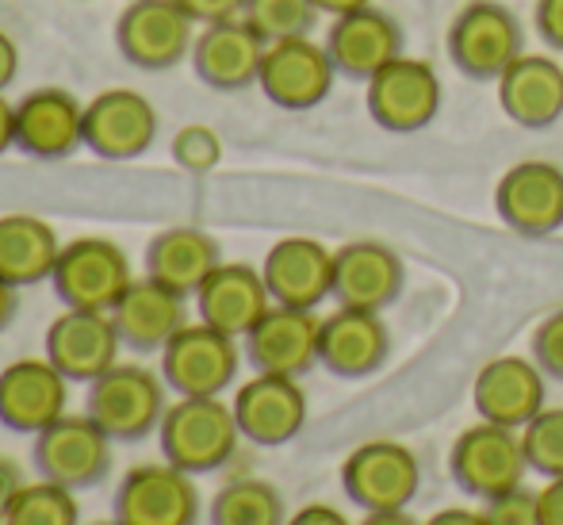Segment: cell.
I'll return each instance as SVG.
<instances>
[{"mask_svg": "<svg viewBox=\"0 0 563 525\" xmlns=\"http://www.w3.org/2000/svg\"><path fill=\"white\" fill-rule=\"evenodd\" d=\"M4 525H81L77 491L58 488L51 480H35L20 491Z\"/></svg>", "mask_w": 563, "mask_h": 525, "instance_id": "1f68e13d", "label": "cell"}, {"mask_svg": "<svg viewBox=\"0 0 563 525\" xmlns=\"http://www.w3.org/2000/svg\"><path fill=\"white\" fill-rule=\"evenodd\" d=\"M449 58L472 81H498L526 54L521 20L498 0H467L449 23Z\"/></svg>", "mask_w": 563, "mask_h": 525, "instance_id": "3957f363", "label": "cell"}, {"mask_svg": "<svg viewBox=\"0 0 563 525\" xmlns=\"http://www.w3.org/2000/svg\"><path fill=\"white\" fill-rule=\"evenodd\" d=\"M92 525H119L115 518H108V522H92Z\"/></svg>", "mask_w": 563, "mask_h": 525, "instance_id": "681fc988", "label": "cell"}, {"mask_svg": "<svg viewBox=\"0 0 563 525\" xmlns=\"http://www.w3.org/2000/svg\"><path fill=\"white\" fill-rule=\"evenodd\" d=\"M238 441H242V429L223 395H177V403L165 407V418L157 426L162 460L188 475H211L227 468L238 452Z\"/></svg>", "mask_w": 563, "mask_h": 525, "instance_id": "6da1fadb", "label": "cell"}, {"mask_svg": "<svg viewBox=\"0 0 563 525\" xmlns=\"http://www.w3.org/2000/svg\"><path fill=\"white\" fill-rule=\"evenodd\" d=\"M372 0H314L322 15H345V12H356V8H368Z\"/></svg>", "mask_w": 563, "mask_h": 525, "instance_id": "c3c4849f", "label": "cell"}, {"mask_svg": "<svg viewBox=\"0 0 563 525\" xmlns=\"http://www.w3.org/2000/svg\"><path fill=\"white\" fill-rule=\"evenodd\" d=\"M521 449L529 472L544 480L563 475V407H544L529 426H521Z\"/></svg>", "mask_w": 563, "mask_h": 525, "instance_id": "836d02e7", "label": "cell"}, {"mask_svg": "<svg viewBox=\"0 0 563 525\" xmlns=\"http://www.w3.org/2000/svg\"><path fill=\"white\" fill-rule=\"evenodd\" d=\"M15 146V105H8V97L0 92V157Z\"/></svg>", "mask_w": 563, "mask_h": 525, "instance_id": "f6af8a7d", "label": "cell"}, {"mask_svg": "<svg viewBox=\"0 0 563 525\" xmlns=\"http://www.w3.org/2000/svg\"><path fill=\"white\" fill-rule=\"evenodd\" d=\"M200 511L196 475L173 468L169 460L126 468L112 503L119 525H200Z\"/></svg>", "mask_w": 563, "mask_h": 525, "instance_id": "30bf717a", "label": "cell"}, {"mask_svg": "<svg viewBox=\"0 0 563 525\" xmlns=\"http://www.w3.org/2000/svg\"><path fill=\"white\" fill-rule=\"evenodd\" d=\"M196 20L177 0H126L115 23V46L131 66L162 74L177 62L192 58Z\"/></svg>", "mask_w": 563, "mask_h": 525, "instance_id": "52a82bcc", "label": "cell"}, {"mask_svg": "<svg viewBox=\"0 0 563 525\" xmlns=\"http://www.w3.org/2000/svg\"><path fill=\"white\" fill-rule=\"evenodd\" d=\"M157 139V108L134 89H104L85 105V150L104 162H134Z\"/></svg>", "mask_w": 563, "mask_h": 525, "instance_id": "2e32d148", "label": "cell"}, {"mask_svg": "<svg viewBox=\"0 0 563 525\" xmlns=\"http://www.w3.org/2000/svg\"><path fill=\"white\" fill-rule=\"evenodd\" d=\"M495 85L498 105L518 127L544 131L563 116V66L549 54H521Z\"/></svg>", "mask_w": 563, "mask_h": 525, "instance_id": "83f0119b", "label": "cell"}, {"mask_svg": "<svg viewBox=\"0 0 563 525\" xmlns=\"http://www.w3.org/2000/svg\"><path fill=\"white\" fill-rule=\"evenodd\" d=\"M23 488H27V480H23V468L15 464L12 457H4V452H0V522L8 518V511H12V503L20 499Z\"/></svg>", "mask_w": 563, "mask_h": 525, "instance_id": "ab89813d", "label": "cell"}, {"mask_svg": "<svg viewBox=\"0 0 563 525\" xmlns=\"http://www.w3.org/2000/svg\"><path fill=\"white\" fill-rule=\"evenodd\" d=\"M368 116L376 119V127L391 134H415L422 127H430L441 111V81L438 69L422 58L399 54L395 62H387L376 77H368Z\"/></svg>", "mask_w": 563, "mask_h": 525, "instance_id": "8fae6325", "label": "cell"}, {"mask_svg": "<svg viewBox=\"0 0 563 525\" xmlns=\"http://www.w3.org/2000/svg\"><path fill=\"white\" fill-rule=\"evenodd\" d=\"M234 418L242 429V441L261 449H280L296 441L307 426V392L296 376H273V372H253L234 392Z\"/></svg>", "mask_w": 563, "mask_h": 525, "instance_id": "5bb4252c", "label": "cell"}, {"mask_svg": "<svg viewBox=\"0 0 563 525\" xmlns=\"http://www.w3.org/2000/svg\"><path fill=\"white\" fill-rule=\"evenodd\" d=\"M261 276L273 304L314 311L322 299L334 296V253L303 234L280 238L261 261Z\"/></svg>", "mask_w": 563, "mask_h": 525, "instance_id": "44dd1931", "label": "cell"}, {"mask_svg": "<svg viewBox=\"0 0 563 525\" xmlns=\"http://www.w3.org/2000/svg\"><path fill=\"white\" fill-rule=\"evenodd\" d=\"M165 380L146 364L119 361L85 392V415L97 422L115 445H134L157 434L165 418Z\"/></svg>", "mask_w": 563, "mask_h": 525, "instance_id": "7a4b0ae2", "label": "cell"}, {"mask_svg": "<svg viewBox=\"0 0 563 525\" xmlns=\"http://www.w3.org/2000/svg\"><path fill=\"white\" fill-rule=\"evenodd\" d=\"M180 8H185L188 15H192L200 28H208V23H219V20H234V15H242L245 0H177Z\"/></svg>", "mask_w": 563, "mask_h": 525, "instance_id": "f35d334b", "label": "cell"}, {"mask_svg": "<svg viewBox=\"0 0 563 525\" xmlns=\"http://www.w3.org/2000/svg\"><path fill=\"white\" fill-rule=\"evenodd\" d=\"M483 518H487V525H541V499L521 483V488L487 499Z\"/></svg>", "mask_w": 563, "mask_h": 525, "instance_id": "d590c367", "label": "cell"}, {"mask_svg": "<svg viewBox=\"0 0 563 525\" xmlns=\"http://www.w3.org/2000/svg\"><path fill=\"white\" fill-rule=\"evenodd\" d=\"M69 380L46 357H23L0 369V426L12 434H43L66 415Z\"/></svg>", "mask_w": 563, "mask_h": 525, "instance_id": "ac0fdd59", "label": "cell"}, {"mask_svg": "<svg viewBox=\"0 0 563 525\" xmlns=\"http://www.w3.org/2000/svg\"><path fill=\"white\" fill-rule=\"evenodd\" d=\"M54 296L62 307H77V311H115L123 292L134 284L131 261H126L123 245L112 238H74L62 245V258L54 265Z\"/></svg>", "mask_w": 563, "mask_h": 525, "instance_id": "8992f818", "label": "cell"}, {"mask_svg": "<svg viewBox=\"0 0 563 525\" xmlns=\"http://www.w3.org/2000/svg\"><path fill=\"white\" fill-rule=\"evenodd\" d=\"M15 74H20V46L8 31H0V92L15 81Z\"/></svg>", "mask_w": 563, "mask_h": 525, "instance_id": "7bdbcfd3", "label": "cell"}, {"mask_svg": "<svg viewBox=\"0 0 563 525\" xmlns=\"http://www.w3.org/2000/svg\"><path fill=\"white\" fill-rule=\"evenodd\" d=\"M544 380L549 376L537 369L533 357H518V353L495 357V361L483 364L472 384L475 415L483 422H498V426H510V429L529 426L544 411V395H549Z\"/></svg>", "mask_w": 563, "mask_h": 525, "instance_id": "ffe728a7", "label": "cell"}, {"mask_svg": "<svg viewBox=\"0 0 563 525\" xmlns=\"http://www.w3.org/2000/svg\"><path fill=\"white\" fill-rule=\"evenodd\" d=\"M192 299L196 311H200V322L216 326V330L230 333V338H245L273 307L261 269L245 265V261H223L200 284V292Z\"/></svg>", "mask_w": 563, "mask_h": 525, "instance_id": "d4e9b609", "label": "cell"}, {"mask_svg": "<svg viewBox=\"0 0 563 525\" xmlns=\"http://www.w3.org/2000/svg\"><path fill=\"white\" fill-rule=\"evenodd\" d=\"M319 330L322 318L314 311L273 304L265 318L242 338V353L253 364V372L299 380L319 364Z\"/></svg>", "mask_w": 563, "mask_h": 525, "instance_id": "9a60e30c", "label": "cell"}, {"mask_svg": "<svg viewBox=\"0 0 563 525\" xmlns=\"http://www.w3.org/2000/svg\"><path fill=\"white\" fill-rule=\"evenodd\" d=\"M268 43L242 20H219L200 28L192 43V69L208 89L216 92H238L257 85L261 62H265Z\"/></svg>", "mask_w": 563, "mask_h": 525, "instance_id": "7402d4cb", "label": "cell"}, {"mask_svg": "<svg viewBox=\"0 0 563 525\" xmlns=\"http://www.w3.org/2000/svg\"><path fill=\"white\" fill-rule=\"evenodd\" d=\"M15 307H20V288H15V284H8L4 276H0V333L12 326Z\"/></svg>", "mask_w": 563, "mask_h": 525, "instance_id": "bcb514c9", "label": "cell"}, {"mask_svg": "<svg viewBox=\"0 0 563 525\" xmlns=\"http://www.w3.org/2000/svg\"><path fill=\"white\" fill-rule=\"evenodd\" d=\"M62 238L38 215H0V276L15 288H35L51 281L62 258Z\"/></svg>", "mask_w": 563, "mask_h": 525, "instance_id": "f546056e", "label": "cell"}, {"mask_svg": "<svg viewBox=\"0 0 563 525\" xmlns=\"http://www.w3.org/2000/svg\"><path fill=\"white\" fill-rule=\"evenodd\" d=\"M361 525H422V522H415L407 511H372L364 514Z\"/></svg>", "mask_w": 563, "mask_h": 525, "instance_id": "7dc6e473", "label": "cell"}, {"mask_svg": "<svg viewBox=\"0 0 563 525\" xmlns=\"http://www.w3.org/2000/svg\"><path fill=\"white\" fill-rule=\"evenodd\" d=\"M0 525H4V522H0Z\"/></svg>", "mask_w": 563, "mask_h": 525, "instance_id": "f907efd6", "label": "cell"}, {"mask_svg": "<svg viewBox=\"0 0 563 525\" xmlns=\"http://www.w3.org/2000/svg\"><path fill=\"white\" fill-rule=\"evenodd\" d=\"M537 499H541V525H563V475L544 483Z\"/></svg>", "mask_w": 563, "mask_h": 525, "instance_id": "b9f144b4", "label": "cell"}, {"mask_svg": "<svg viewBox=\"0 0 563 525\" xmlns=\"http://www.w3.org/2000/svg\"><path fill=\"white\" fill-rule=\"evenodd\" d=\"M407 284L399 253L384 242H345L334 250V299L338 307H356V311H384L399 299Z\"/></svg>", "mask_w": 563, "mask_h": 525, "instance_id": "603a6c76", "label": "cell"}, {"mask_svg": "<svg viewBox=\"0 0 563 525\" xmlns=\"http://www.w3.org/2000/svg\"><path fill=\"white\" fill-rule=\"evenodd\" d=\"M112 437L89 415H62L35 434L31 464L38 480H51L69 491H92L112 475Z\"/></svg>", "mask_w": 563, "mask_h": 525, "instance_id": "5b68a950", "label": "cell"}, {"mask_svg": "<svg viewBox=\"0 0 563 525\" xmlns=\"http://www.w3.org/2000/svg\"><path fill=\"white\" fill-rule=\"evenodd\" d=\"M119 338L115 322L108 311H77L66 307L51 326H46L43 338V357L69 380V384L89 387L97 376H104L112 364H119Z\"/></svg>", "mask_w": 563, "mask_h": 525, "instance_id": "4fadbf2b", "label": "cell"}, {"mask_svg": "<svg viewBox=\"0 0 563 525\" xmlns=\"http://www.w3.org/2000/svg\"><path fill=\"white\" fill-rule=\"evenodd\" d=\"M338 81V66L330 58L327 43H314L311 35L280 39L268 43L261 62L257 89L284 111H311L330 97Z\"/></svg>", "mask_w": 563, "mask_h": 525, "instance_id": "7c38bea8", "label": "cell"}, {"mask_svg": "<svg viewBox=\"0 0 563 525\" xmlns=\"http://www.w3.org/2000/svg\"><path fill=\"white\" fill-rule=\"evenodd\" d=\"M169 154L185 173L203 177V173H211L219 162H223V139H219V131L208 123H185L177 134H173Z\"/></svg>", "mask_w": 563, "mask_h": 525, "instance_id": "e575fe53", "label": "cell"}, {"mask_svg": "<svg viewBox=\"0 0 563 525\" xmlns=\"http://www.w3.org/2000/svg\"><path fill=\"white\" fill-rule=\"evenodd\" d=\"M85 146V105L69 89H31L15 105V150L38 162H62Z\"/></svg>", "mask_w": 563, "mask_h": 525, "instance_id": "d6986e66", "label": "cell"}, {"mask_svg": "<svg viewBox=\"0 0 563 525\" xmlns=\"http://www.w3.org/2000/svg\"><path fill=\"white\" fill-rule=\"evenodd\" d=\"M188 296L157 284L154 276H142L123 292V299L115 304L112 322L123 338L126 349L134 353H162L169 346V338L188 326Z\"/></svg>", "mask_w": 563, "mask_h": 525, "instance_id": "4316f807", "label": "cell"}, {"mask_svg": "<svg viewBox=\"0 0 563 525\" xmlns=\"http://www.w3.org/2000/svg\"><path fill=\"white\" fill-rule=\"evenodd\" d=\"M162 380L177 395H223L238 380L242 349L238 338L208 322H188L162 349Z\"/></svg>", "mask_w": 563, "mask_h": 525, "instance_id": "9c48e42d", "label": "cell"}, {"mask_svg": "<svg viewBox=\"0 0 563 525\" xmlns=\"http://www.w3.org/2000/svg\"><path fill=\"white\" fill-rule=\"evenodd\" d=\"M422 525H487L483 511H467V506H449V511H438L430 522Z\"/></svg>", "mask_w": 563, "mask_h": 525, "instance_id": "ee69618b", "label": "cell"}, {"mask_svg": "<svg viewBox=\"0 0 563 525\" xmlns=\"http://www.w3.org/2000/svg\"><path fill=\"white\" fill-rule=\"evenodd\" d=\"M391 353V333H387L379 311H356L338 307L322 318L319 330V364L341 380L372 376Z\"/></svg>", "mask_w": 563, "mask_h": 525, "instance_id": "484cf974", "label": "cell"}, {"mask_svg": "<svg viewBox=\"0 0 563 525\" xmlns=\"http://www.w3.org/2000/svg\"><path fill=\"white\" fill-rule=\"evenodd\" d=\"M211 525H288L284 495L268 480H230L216 491L208 506Z\"/></svg>", "mask_w": 563, "mask_h": 525, "instance_id": "4dcf8cb0", "label": "cell"}, {"mask_svg": "<svg viewBox=\"0 0 563 525\" xmlns=\"http://www.w3.org/2000/svg\"><path fill=\"white\" fill-rule=\"evenodd\" d=\"M495 211L526 238H549L563 227V169L552 162H518L495 188Z\"/></svg>", "mask_w": 563, "mask_h": 525, "instance_id": "e0dca14e", "label": "cell"}, {"mask_svg": "<svg viewBox=\"0 0 563 525\" xmlns=\"http://www.w3.org/2000/svg\"><path fill=\"white\" fill-rule=\"evenodd\" d=\"M529 353H533L537 369H541L544 376L560 380V384H563V311L549 315L541 326H537Z\"/></svg>", "mask_w": 563, "mask_h": 525, "instance_id": "8d00e7d4", "label": "cell"}, {"mask_svg": "<svg viewBox=\"0 0 563 525\" xmlns=\"http://www.w3.org/2000/svg\"><path fill=\"white\" fill-rule=\"evenodd\" d=\"M533 28L552 51L563 54V0H537L533 8Z\"/></svg>", "mask_w": 563, "mask_h": 525, "instance_id": "74e56055", "label": "cell"}, {"mask_svg": "<svg viewBox=\"0 0 563 525\" xmlns=\"http://www.w3.org/2000/svg\"><path fill=\"white\" fill-rule=\"evenodd\" d=\"M314 0H245L242 20L257 31L265 43H280V39L311 35L314 20H319Z\"/></svg>", "mask_w": 563, "mask_h": 525, "instance_id": "d6a6232c", "label": "cell"}, {"mask_svg": "<svg viewBox=\"0 0 563 525\" xmlns=\"http://www.w3.org/2000/svg\"><path fill=\"white\" fill-rule=\"evenodd\" d=\"M422 488V464L399 441H364L341 464V491L364 514L407 511Z\"/></svg>", "mask_w": 563, "mask_h": 525, "instance_id": "ba28073f", "label": "cell"}, {"mask_svg": "<svg viewBox=\"0 0 563 525\" xmlns=\"http://www.w3.org/2000/svg\"><path fill=\"white\" fill-rule=\"evenodd\" d=\"M219 265H223V250L200 227H165L146 245V276L180 296H196Z\"/></svg>", "mask_w": 563, "mask_h": 525, "instance_id": "f1b7e54d", "label": "cell"}, {"mask_svg": "<svg viewBox=\"0 0 563 525\" xmlns=\"http://www.w3.org/2000/svg\"><path fill=\"white\" fill-rule=\"evenodd\" d=\"M288 525H353L338 506L327 503H311V506H299L296 514H288Z\"/></svg>", "mask_w": 563, "mask_h": 525, "instance_id": "60d3db41", "label": "cell"}, {"mask_svg": "<svg viewBox=\"0 0 563 525\" xmlns=\"http://www.w3.org/2000/svg\"><path fill=\"white\" fill-rule=\"evenodd\" d=\"M449 475L464 495L479 499V503L503 495V491L521 488L529 475L526 449H521V429L479 418L452 441Z\"/></svg>", "mask_w": 563, "mask_h": 525, "instance_id": "277c9868", "label": "cell"}, {"mask_svg": "<svg viewBox=\"0 0 563 525\" xmlns=\"http://www.w3.org/2000/svg\"><path fill=\"white\" fill-rule=\"evenodd\" d=\"M327 51L338 66V77L349 81H368L387 62L402 54V31L379 8H356V12L334 15L327 31Z\"/></svg>", "mask_w": 563, "mask_h": 525, "instance_id": "cb8c5ba5", "label": "cell"}]
</instances>
